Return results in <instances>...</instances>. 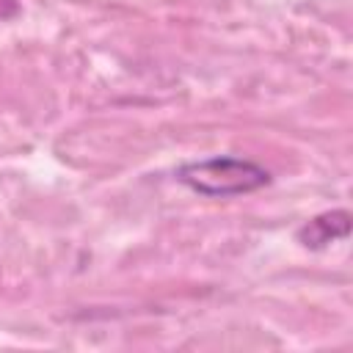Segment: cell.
<instances>
[{"mask_svg": "<svg viewBox=\"0 0 353 353\" xmlns=\"http://www.w3.org/2000/svg\"><path fill=\"white\" fill-rule=\"evenodd\" d=\"M176 182L190 188L199 196L232 199L254 193L273 182L270 171L248 157L237 154H212L204 160H188L176 168Z\"/></svg>", "mask_w": 353, "mask_h": 353, "instance_id": "obj_1", "label": "cell"}, {"mask_svg": "<svg viewBox=\"0 0 353 353\" xmlns=\"http://www.w3.org/2000/svg\"><path fill=\"white\" fill-rule=\"evenodd\" d=\"M347 234H350V212L347 210H328V212L309 218L303 226H298L295 240L309 251H320L336 240H345Z\"/></svg>", "mask_w": 353, "mask_h": 353, "instance_id": "obj_2", "label": "cell"}]
</instances>
